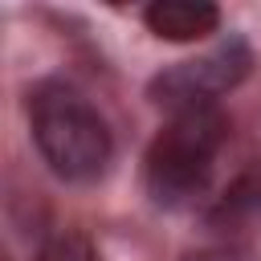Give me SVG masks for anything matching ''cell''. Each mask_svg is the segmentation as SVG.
<instances>
[{
	"label": "cell",
	"mask_w": 261,
	"mask_h": 261,
	"mask_svg": "<svg viewBox=\"0 0 261 261\" xmlns=\"http://www.w3.org/2000/svg\"><path fill=\"white\" fill-rule=\"evenodd\" d=\"M29 126L41 159L53 175L69 184H90L110 167L114 139L98 106L65 86V82H41L29 94Z\"/></svg>",
	"instance_id": "6da1fadb"
},
{
	"label": "cell",
	"mask_w": 261,
	"mask_h": 261,
	"mask_svg": "<svg viewBox=\"0 0 261 261\" xmlns=\"http://www.w3.org/2000/svg\"><path fill=\"white\" fill-rule=\"evenodd\" d=\"M224 135H228V118L216 106L171 114V122L151 139L143 159L147 192L167 208L192 204L212 179Z\"/></svg>",
	"instance_id": "7a4b0ae2"
},
{
	"label": "cell",
	"mask_w": 261,
	"mask_h": 261,
	"mask_svg": "<svg viewBox=\"0 0 261 261\" xmlns=\"http://www.w3.org/2000/svg\"><path fill=\"white\" fill-rule=\"evenodd\" d=\"M253 69V53L241 37L216 45L212 53L196 57V61H179L163 73L151 77V98L159 106H167L171 114H184V110H204V106H216V98L232 86H241Z\"/></svg>",
	"instance_id": "3957f363"
},
{
	"label": "cell",
	"mask_w": 261,
	"mask_h": 261,
	"mask_svg": "<svg viewBox=\"0 0 261 261\" xmlns=\"http://www.w3.org/2000/svg\"><path fill=\"white\" fill-rule=\"evenodd\" d=\"M143 24L159 41H204L220 29V8L208 0H155L143 8Z\"/></svg>",
	"instance_id": "277c9868"
},
{
	"label": "cell",
	"mask_w": 261,
	"mask_h": 261,
	"mask_svg": "<svg viewBox=\"0 0 261 261\" xmlns=\"http://www.w3.org/2000/svg\"><path fill=\"white\" fill-rule=\"evenodd\" d=\"M257 220H261V163L241 171L212 208V224H220V228H245Z\"/></svg>",
	"instance_id": "5b68a950"
},
{
	"label": "cell",
	"mask_w": 261,
	"mask_h": 261,
	"mask_svg": "<svg viewBox=\"0 0 261 261\" xmlns=\"http://www.w3.org/2000/svg\"><path fill=\"white\" fill-rule=\"evenodd\" d=\"M37 261H98V249L90 245V237H86V232L61 228V232H53V237L41 245Z\"/></svg>",
	"instance_id": "8992f818"
},
{
	"label": "cell",
	"mask_w": 261,
	"mask_h": 261,
	"mask_svg": "<svg viewBox=\"0 0 261 261\" xmlns=\"http://www.w3.org/2000/svg\"><path fill=\"white\" fill-rule=\"evenodd\" d=\"M184 261H253V257L237 249H200V253H188Z\"/></svg>",
	"instance_id": "52a82bcc"
}]
</instances>
